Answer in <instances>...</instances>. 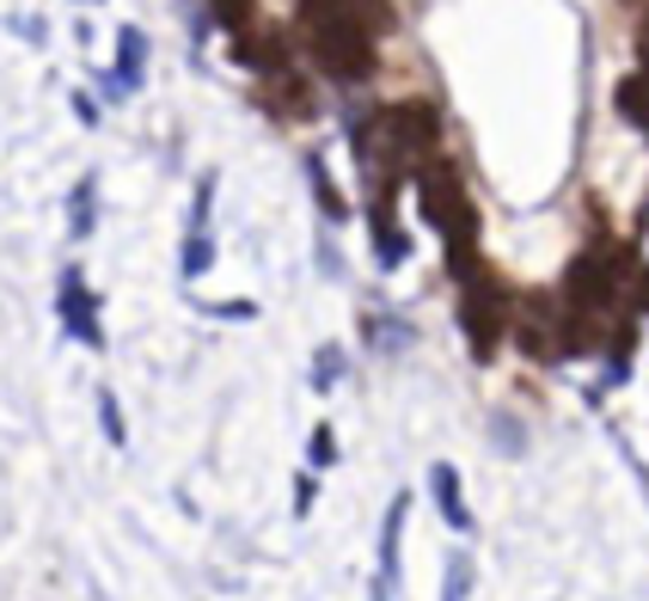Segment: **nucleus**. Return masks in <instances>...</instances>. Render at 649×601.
I'll use <instances>...</instances> for the list:
<instances>
[{
  "mask_svg": "<svg viewBox=\"0 0 649 601\" xmlns=\"http://www.w3.org/2000/svg\"><path fill=\"white\" fill-rule=\"evenodd\" d=\"M142 81H147V31L142 25H123L117 31V68L98 74V86H105V99L117 105V99L142 93Z\"/></svg>",
  "mask_w": 649,
  "mask_h": 601,
  "instance_id": "7",
  "label": "nucleus"
},
{
  "mask_svg": "<svg viewBox=\"0 0 649 601\" xmlns=\"http://www.w3.org/2000/svg\"><path fill=\"white\" fill-rule=\"evenodd\" d=\"M74 117H80V123H98V105H93V93H74Z\"/></svg>",
  "mask_w": 649,
  "mask_h": 601,
  "instance_id": "22",
  "label": "nucleus"
},
{
  "mask_svg": "<svg viewBox=\"0 0 649 601\" xmlns=\"http://www.w3.org/2000/svg\"><path fill=\"white\" fill-rule=\"evenodd\" d=\"M209 7L227 31H245V19H252V0H209Z\"/></svg>",
  "mask_w": 649,
  "mask_h": 601,
  "instance_id": "19",
  "label": "nucleus"
},
{
  "mask_svg": "<svg viewBox=\"0 0 649 601\" xmlns=\"http://www.w3.org/2000/svg\"><path fill=\"white\" fill-rule=\"evenodd\" d=\"M313 497H318V479H313V473H301V479H294V516H306Z\"/></svg>",
  "mask_w": 649,
  "mask_h": 601,
  "instance_id": "21",
  "label": "nucleus"
},
{
  "mask_svg": "<svg viewBox=\"0 0 649 601\" xmlns=\"http://www.w3.org/2000/svg\"><path fill=\"white\" fill-rule=\"evenodd\" d=\"M362 338H368L374 356H398V350L417 344L411 320H398V313H368V320H362Z\"/></svg>",
  "mask_w": 649,
  "mask_h": 601,
  "instance_id": "10",
  "label": "nucleus"
},
{
  "mask_svg": "<svg viewBox=\"0 0 649 601\" xmlns=\"http://www.w3.org/2000/svg\"><path fill=\"white\" fill-rule=\"evenodd\" d=\"M202 313H209V320H258L252 301H202Z\"/></svg>",
  "mask_w": 649,
  "mask_h": 601,
  "instance_id": "20",
  "label": "nucleus"
},
{
  "mask_svg": "<svg viewBox=\"0 0 649 601\" xmlns=\"http://www.w3.org/2000/svg\"><path fill=\"white\" fill-rule=\"evenodd\" d=\"M405 516H411V491H398L392 509L380 521V571L368 583V601H392L398 595V540H405Z\"/></svg>",
  "mask_w": 649,
  "mask_h": 601,
  "instance_id": "8",
  "label": "nucleus"
},
{
  "mask_svg": "<svg viewBox=\"0 0 649 601\" xmlns=\"http://www.w3.org/2000/svg\"><path fill=\"white\" fill-rule=\"evenodd\" d=\"M93 228H98V178L86 173L74 185V197H67V234H74V240H86Z\"/></svg>",
  "mask_w": 649,
  "mask_h": 601,
  "instance_id": "11",
  "label": "nucleus"
},
{
  "mask_svg": "<svg viewBox=\"0 0 649 601\" xmlns=\"http://www.w3.org/2000/svg\"><path fill=\"white\" fill-rule=\"evenodd\" d=\"M503 320H509V301L491 289L484 277H465V308H460V325H465V344H472V356L484 362L496 350V338H503Z\"/></svg>",
  "mask_w": 649,
  "mask_h": 601,
  "instance_id": "4",
  "label": "nucleus"
},
{
  "mask_svg": "<svg viewBox=\"0 0 649 601\" xmlns=\"http://www.w3.org/2000/svg\"><path fill=\"white\" fill-rule=\"evenodd\" d=\"M55 313H62V332L80 338L86 350H105V325H98V301L86 289L80 270H62V289H55Z\"/></svg>",
  "mask_w": 649,
  "mask_h": 601,
  "instance_id": "5",
  "label": "nucleus"
},
{
  "mask_svg": "<svg viewBox=\"0 0 649 601\" xmlns=\"http://www.w3.org/2000/svg\"><path fill=\"white\" fill-rule=\"evenodd\" d=\"M429 497H436L441 521H448L453 535H472V509H465V491H460L453 460H436V467H429Z\"/></svg>",
  "mask_w": 649,
  "mask_h": 601,
  "instance_id": "9",
  "label": "nucleus"
},
{
  "mask_svg": "<svg viewBox=\"0 0 649 601\" xmlns=\"http://www.w3.org/2000/svg\"><path fill=\"white\" fill-rule=\"evenodd\" d=\"M98 429H105L111 448H123V442H129V429H123V412H117V393H111V387H98Z\"/></svg>",
  "mask_w": 649,
  "mask_h": 601,
  "instance_id": "16",
  "label": "nucleus"
},
{
  "mask_svg": "<svg viewBox=\"0 0 649 601\" xmlns=\"http://www.w3.org/2000/svg\"><path fill=\"white\" fill-rule=\"evenodd\" d=\"M411 185H417V209H423V221L441 234V246H448V270L453 277H472V240H478V209H472V197H465V185H460V173L453 166H417L411 173Z\"/></svg>",
  "mask_w": 649,
  "mask_h": 601,
  "instance_id": "2",
  "label": "nucleus"
},
{
  "mask_svg": "<svg viewBox=\"0 0 649 601\" xmlns=\"http://www.w3.org/2000/svg\"><path fill=\"white\" fill-rule=\"evenodd\" d=\"M398 190H368V228H374V265L380 270H398L405 258H411V234L398 228L392 215Z\"/></svg>",
  "mask_w": 649,
  "mask_h": 601,
  "instance_id": "6",
  "label": "nucleus"
},
{
  "mask_svg": "<svg viewBox=\"0 0 649 601\" xmlns=\"http://www.w3.org/2000/svg\"><path fill=\"white\" fill-rule=\"evenodd\" d=\"M306 178H313V203H318V215H325V221H349V203L337 197V185H332V173H325V160H318V154H306Z\"/></svg>",
  "mask_w": 649,
  "mask_h": 601,
  "instance_id": "12",
  "label": "nucleus"
},
{
  "mask_svg": "<svg viewBox=\"0 0 649 601\" xmlns=\"http://www.w3.org/2000/svg\"><path fill=\"white\" fill-rule=\"evenodd\" d=\"M270 111H282V117H313V93H306L294 74L276 68V81H270Z\"/></svg>",
  "mask_w": 649,
  "mask_h": 601,
  "instance_id": "14",
  "label": "nucleus"
},
{
  "mask_svg": "<svg viewBox=\"0 0 649 601\" xmlns=\"http://www.w3.org/2000/svg\"><path fill=\"white\" fill-rule=\"evenodd\" d=\"M619 270H625V252H613V246L583 252L571 265V308H583V313L613 308V301H619Z\"/></svg>",
  "mask_w": 649,
  "mask_h": 601,
  "instance_id": "3",
  "label": "nucleus"
},
{
  "mask_svg": "<svg viewBox=\"0 0 649 601\" xmlns=\"http://www.w3.org/2000/svg\"><path fill=\"white\" fill-rule=\"evenodd\" d=\"M306 460H313V467H337V436H332V424H318L313 436H306Z\"/></svg>",
  "mask_w": 649,
  "mask_h": 601,
  "instance_id": "18",
  "label": "nucleus"
},
{
  "mask_svg": "<svg viewBox=\"0 0 649 601\" xmlns=\"http://www.w3.org/2000/svg\"><path fill=\"white\" fill-rule=\"evenodd\" d=\"M465 589H472V559L453 552V559H448V583H441V601H465Z\"/></svg>",
  "mask_w": 649,
  "mask_h": 601,
  "instance_id": "17",
  "label": "nucleus"
},
{
  "mask_svg": "<svg viewBox=\"0 0 649 601\" xmlns=\"http://www.w3.org/2000/svg\"><path fill=\"white\" fill-rule=\"evenodd\" d=\"M209 265H214V234H209V228H185L178 277H185V282H197V277H209Z\"/></svg>",
  "mask_w": 649,
  "mask_h": 601,
  "instance_id": "13",
  "label": "nucleus"
},
{
  "mask_svg": "<svg viewBox=\"0 0 649 601\" xmlns=\"http://www.w3.org/2000/svg\"><path fill=\"white\" fill-rule=\"evenodd\" d=\"M344 369H349L344 344H318L313 350V393H332L337 381H344Z\"/></svg>",
  "mask_w": 649,
  "mask_h": 601,
  "instance_id": "15",
  "label": "nucleus"
},
{
  "mask_svg": "<svg viewBox=\"0 0 649 601\" xmlns=\"http://www.w3.org/2000/svg\"><path fill=\"white\" fill-rule=\"evenodd\" d=\"M380 25H386L380 0H306L301 7V31L313 43V62L344 86L374 74V31Z\"/></svg>",
  "mask_w": 649,
  "mask_h": 601,
  "instance_id": "1",
  "label": "nucleus"
}]
</instances>
